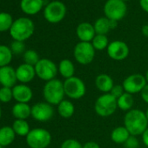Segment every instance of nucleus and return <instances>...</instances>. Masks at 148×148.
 I'll list each match as a JSON object with an SVG mask.
<instances>
[{"label": "nucleus", "mask_w": 148, "mask_h": 148, "mask_svg": "<svg viewBox=\"0 0 148 148\" xmlns=\"http://www.w3.org/2000/svg\"><path fill=\"white\" fill-rule=\"evenodd\" d=\"M34 67L36 76L45 82L56 79V76L58 72V69L56 64L49 58H40V60Z\"/></svg>", "instance_id": "9d476101"}, {"label": "nucleus", "mask_w": 148, "mask_h": 148, "mask_svg": "<svg viewBox=\"0 0 148 148\" xmlns=\"http://www.w3.org/2000/svg\"><path fill=\"white\" fill-rule=\"evenodd\" d=\"M58 72L60 73V75L64 78V79H70L74 76V73H75V66L74 64L67 58L62 59L58 66Z\"/></svg>", "instance_id": "aec40b11"}, {"label": "nucleus", "mask_w": 148, "mask_h": 148, "mask_svg": "<svg viewBox=\"0 0 148 148\" xmlns=\"http://www.w3.org/2000/svg\"><path fill=\"white\" fill-rule=\"evenodd\" d=\"M91 43L96 51H103L105 49H107L109 45V40L106 35L96 34Z\"/></svg>", "instance_id": "c85d7f7f"}, {"label": "nucleus", "mask_w": 148, "mask_h": 148, "mask_svg": "<svg viewBox=\"0 0 148 148\" xmlns=\"http://www.w3.org/2000/svg\"><path fill=\"white\" fill-rule=\"evenodd\" d=\"M130 136V132L124 125L117 126L111 132V139L112 142L120 145H124Z\"/></svg>", "instance_id": "4be33fe9"}, {"label": "nucleus", "mask_w": 148, "mask_h": 148, "mask_svg": "<svg viewBox=\"0 0 148 148\" xmlns=\"http://www.w3.org/2000/svg\"><path fill=\"white\" fill-rule=\"evenodd\" d=\"M12 112L16 119H26L32 116V107L26 103H17L13 106Z\"/></svg>", "instance_id": "412c9836"}, {"label": "nucleus", "mask_w": 148, "mask_h": 148, "mask_svg": "<svg viewBox=\"0 0 148 148\" xmlns=\"http://www.w3.org/2000/svg\"><path fill=\"white\" fill-rule=\"evenodd\" d=\"M141 138H142V141H143V144L148 147V127L147 129L143 132V134L141 135Z\"/></svg>", "instance_id": "58836bf2"}, {"label": "nucleus", "mask_w": 148, "mask_h": 148, "mask_svg": "<svg viewBox=\"0 0 148 148\" xmlns=\"http://www.w3.org/2000/svg\"><path fill=\"white\" fill-rule=\"evenodd\" d=\"M95 86L97 89L103 93H110L114 86V82L110 75L106 73H101L95 79Z\"/></svg>", "instance_id": "6ab92c4d"}, {"label": "nucleus", "mask_w": 148, "mask_h": 148, "mask_svg": "<svg viewBox=\"0 0 148 148\" xmlns=\"http://www.w3.org/2000/svg\"><path fill=\"white\" fill-rule=\"evenodd\" d=\"M13 99L12 88L4 87L0 88V101L2 103H9Z\"/></svg>", "instance_id": "2f4dec72"}, {"label": "nucleus", "mask_w": 148, "mask_h": 148, "mask_svg": "<svg viewBox=\"0 0 148 148\" xmlns=\"http://www.w3.org/2000/svg\"><path fill=\"white\" fill-rule=\"evenodd\" d=\"M66 15L65 5L55 0L50 2L44 9V17L45 20L51 24H58L61 22Z\"/></svg>", "instance_id": "6e6552de"}, {"label": "nucleus", "mask_w": 148, "mask_h": 148, "mask_svg": "<svg viewBox=\"0 0 148 148\" xmlns=\"http://www.w3.org/2000/svg\"><path fill=\"white\" fill-rule=\"evenodd\" d=\"M125 92L124 87H123L122 85H114L113 87H112V91L110 92V93H111L113 97H115L116 99H119V98L120 96H122Z\"/></svg>", "instance_id": "c9c22d12"}, {"label": "nucleus", "mask_w": 148, "mask_h": 148, "mask_svg": "<svg viewBox=\"0 0 148 148\" xmlns=\"http://www.w3.org/2000/svg\"><path fill=\"white\" fill-rule=\"evenodd\" d=\"M12 60V51L10 47L0 45V67L9 65Z\"/></svg>", "instance_id": "cd10ccee"}, {"label": "nucleus", "mask_w": 148, "mask_h": 148, "mask_svg": "<svg viewBox=\"0 0 148 148\" xmlns=\"http://www.w3.org/2000/svg\"><path fill=\"white\" fill-rule=\"evenodd\" d=\"M127 6L121 0H107L104 5L105 17L110 20L120 21L126 15Z\"/></svg>", "instance_id": "1a4fd4ad"}, {"label": "nucleus", "mask_w": 148, "mask_h": 148, "mask_svg": "<svg viewBox=\"0 0 148 148\" xmlns=\"http://www.w3.org/2000/svg\"><path fill=\"white\" fill-rule=\"evenodd\" d=\"M17 81L16 70L13 67L10 65L0 67V85L2 86L13 88L16 86Z\"/></svg>", "instance_id": "4468645a"}, {"label": "nucleus", "mask_w": 148, "mask_h": 148, "mask_svg": "<svg viewBox=\"0 0 148 148\" xmlns=\"http://www.w3.org/2000/svg\"><path fill=\"white\" fill-rule=\"evenodd\" d=\"M145 77L146 82H147V84H148V70H147V71H146V72H145Z\"/></svg>", "instance_id": "79ce46f5"}, {"label": "nucleus", "mask_w": 148, "mask_h": 148, "mask_svg": "<svg viewBox=\"0 0 148 148\" xmlns=\"http://www.w3.org/2000/svg\"><path fill=\"white\" fill-rule=\"evenodd\" d=\"M139 5L142 10L148 13V0H139Z\"/></svg>", "instance_id": "ea45409f"}, {"label": "nucleus", "mask_w": 148, "mask_h": 148, "mask_svg": "<svg viewBox=\"0 0 148 148\" xmlns=\"http://www.w3.org/2000/svg\"><path fill=\"white\" fill-rule=\"evenodd\" d=\"M58 112L64 119H70L75 112V106L71 100L64 99L58 105Z\"/></svg>", "instance_id": "b1692460"}, {"label": "nucleus", "mask_w": 148, "mask_h": 148, "mask_svg": "<svg viewBox=\"0 0 148 148\" xmlns=\"http://www.w3.org/2000/svg\"><path fill=\"white\" fill-rule=\"evenodd\" d=\"M124 145L125 148H138L139 145V142L136 136L131 135L126 140V142L124 144Z\"/></svg>", "instance_id": "f704fd0d"}, {"label": "nucleus", "mask_w": 148, "mask_h": 148, "mask_svg": "<svg viewBox=\"0 0 148 148\" xmlns=\"http://www.w3.org/2000/svg\"><path fill=\"white\" fill-rule=\"evenodd\" d=\"M54 115L53 106L47 102H38L32 107V117L38 122H47Z\"/></svg>", "instance_id": "f8f14e48"}, {"label": "nucleus", "mask_w": 148, "mask_h": 148, "mask_svg": "<svg viewBox=\"0 0 148 148\" xmlns=\"http://www.w3.org/2000/svg\"><path fill=\"white\" fill-rule=\"evenodd\" d=\"M95 52L96 50L91 42H79L74 47L73 56L79 64L87 65L93 61Z\"/></svg>", "instance_id": "0eeeda50"}, {"label": "nucleus", "mask_w": 148, "mask_h": 148, "mask_svg": "<svg viewBox=\"0 0 148 148\" xmlns=\"http://www.w3.org/2000/svg\"><path fill=\"white\" fill-rule=\"evenodd\" d=\"M11 50L14 54H22L25 51V45L24 42L14 40L11 45Z\"/></svg>", "instance_id": "72a5a7b5"}, {"label": "nucleus", "mask_w": 148, "mask_h": 148, "mask_svg": "<svg viewBox=\"0 0 148 148\" xmlns=\"http://www.w3.org/2000/svg\"><path fill=\"white\" fill-rule=\"evenodd\" d=\"M145 112V115H146V118H147V120H148V107H147V109H146V111Z\"/></svg>", "instance_id": "37998d69"}, {"label": "nucleus", "mask_w": 148, "mask_h": 148, "mask_svg": "<svg viewBox=\"0 0 148 148\" xmlns=\"http://www.w3.org/2000/svg\"><path fill=\"white\" fill-rule=\"evenodd\" d=\"M93 26H94L96 34H100V35H106L112 30L111 20L106 17L98 18L95 21Z\"/></svg>", "instance_id": "393cba45"}, {"label": "nucleus", "mask_w": 148, "mask_h": 148, "mask_svg": "<svg viewBox=\"0 0 148 148\" xmlns=\"http://www.w3.org/2000/svg\"><path fill=\"white\" fill-rule=\"evenodd\" d=\"M64 90L65 96L71 99H80L86 92V86L85 82L76 76L64 79Z\"/></svg>", "instance_id": "423d86ee"}, {"label": "nucleus", "mask_w": 148, "mask_h": 148, "mask_svg": "<svg viewBox=\"0 0 148 148\" xmlns=\"http://www.w3.org/2000/svg\"><path fill=\"white\" fill-rule=\"evenodd\" d=\"M141 32H142V34H143L145 37L148 38V25H145L142 26V28H141Z\"/></svg>", "instance_id": "a19ab883"}, {"label": "nucleus", "mask_w": 148, "mask_h": 148, "mask_svg": "<svg viewBox=\"0 0 148 148\" xmlns=\"http://www.w3.org/2000/svg\"><path fill=\"white\" fill-rule=\"evenodd\" d=\"M43 0H21L20 8L26 15H36L43 8Z\"/></svg>", "instance_id": "a211bd4d"}, {"label": "nucleus", "mask_w": 148, "mask_h": 148, "mask_svg": "<svg viewBox=\"0 0 148 148\" xmlns=\"http://www.w3.org/2000/svg\"><path fill=\"white\" fill-rule=\"evenodd\" d=\"M146 84L147 82L144 75L135 73L127 76L124 79L122 86L125 92L133 95V94L140 93L141 91L144 89V87L146 86Z\"/></svg>", "instance_id": "9b49d317"}, {"label": "nucleus", "mask_w": 148, "mask_h": 148, "mask_svg": "<svg viewBox=\"0 0 148 148\" xmlns=\"http://www.w3.org/2000/svg\"><path fill=\"white\" fill-rule=\"evenodd\" d=\"M16 133L12 126L5 125L0 128V145L3 147L10 145L15 139Z\"/></svg>", "instance_id": "5701e85b"}, {"label": "nucleus", "mask_w": 148, "mask_h": 148, "mask_svg": "<svg viewBox=\"0 0 148 148\" xmlns=\"http://www.w3.org/2000/svg\"><path fill=\"white\" fill-rule=\"evenodd\" d=\"M23 59H24L25 64H28L32 65V66H35L38 64V62L40 60L39 55L34 50L25 51V53L23 54Z\"/></svg>", "instance_id": "7c9ffc66"}, {"label": "nucleus", "mask_w": 148, "mask_h": 148, "mask_svg": "<svg viewBox=\"0 0 148 148\" xmlns=\"http://www.w3.org/2000/svg\"><path fill=\"white\" fill-rule=\"evenodd\" d=\"M117 104H118V108H119L122 111L128 112L132 109V106L134 105L133 96L130 93L125 92L122 96L117 99Z\"/></svg>", "instance_id": "a878e982"}, {"label": "nucleus", "mask_w": 148, "mask_h": 148, "mask_svg": "<svg viewBox=\"0 0 148 148\" xmlns=\"http://www.w3.org/2000/svg\"><path fill=\"white\" fill-rule=\"evenodd\" d=\"M60 148H83V145L75 138H67L61 144Z\"/></svg>", "instance_id": "473e14b6"}, {"label": "nucleus", "mask_w": 148, "mask_h": 148, "mask_svg": "<svg viewBox=\"0 0 148 148\" xmlns=\"http://www.w3.org/2000/svg\"><path fill=\"white\" fill-rule=\"evenodd\" d=\"M25 138L30 148H47L51 142L50 132L44 128H34L31 130Z\"/></svg>", "instance_id": "39448f33"}, {"label": "nucleus", "mask_w": 148, "mask_h": 148, "mask_svg": "<svg viewBox=\"0 0 148 148\" xmlns=\"http://www.w3.org/2000/svg\"><path fill=\"white\" fill-rule=\"evenodd\" d=\"M140 95H141V99H143V101L145 103L148 104V84H146V86L141 91Z\"/></svg>", "instance_id": "e433bc0d"}, {"label": "nucleus", "mask_w": 148, "mask_h": 148, "mask_svg": "<svg viewBox=\"0 0 148 148\" xmlns=\"http://www.w3.org/2000/svg\"><path fill=\"white\" fill-rule=\"evenodd\" d=\"M12 127L14 130L16 135L20 137H26L31 131L29 123L25 119H16L13 122Z\"/></svg>", "instance_id": "bb28decb"}, {"label": "nucleus", "mask_w": 148, "mask_h": 148, "mask_svg": "<svg viewBox=\"0 0 148 148\" xmlns=\"http://www.w3.org/2000/svg\"><path fill=\"white\" fill-rule=\"evenodd\" d=\"M0 148H4V147H3L2 145H0Z\"/></svg>", "instance_id": "49530a36"}, {"label": "nucleus", "mask_w": 148, "mask_h": 148, "mask_svg": "<svg viewBox=\"0 0 148 148\" xmlns=\"http://www.w3.org/2000/svg\"><path fill=\"white\" fill-rule=\"evenodd\" d=\"M124 126L131 135L139 136L148 127V120L145 112L139 109H132L125 114Z\"/></svg>", "instance_id": "f257e3e1"}, {"label": "nucleus", "mask_w": 148, "mask_h": 148, "mask_svg": "<svg viewBox=\"0 0 148 148\" xmlns=\"http://www.w3.org/2000/svg\"><path fill=\"white\" fill-rule=\"evenodd\" d=\"M34 31L35 25L33 21L28 18L22 17L13 22L10 29V35L14 40L25 42L33 35Z\"/></svg>", "instance_id": "f03ea898"}, {"label": "nucleus", "mask_w": 148, "mask_h": 148, "mask_svg": "<svg viewBox=\"0 0 148 148\" xmlns=\"http://www.w3.org/2000/svg\"><path fill=\"white\" fill-rule=\"evenodd\" d=\"M2 117V110H1V107H0V119Z\"/></svg>", "instance_id": "c03bdc74"}, {"label": "nucleus", "mask_w": 148, "mask_h": 148, "mask_svg": "<svg viewBox=\"0 0 148 148\" xmlns=\"http://www.w3.org/2000/svg\"><path fill=\"white\" fill-rule=\"evenodd\" d=\"M121 1H123V2H125H125L129 1V0H121Z\"/></svg>", "instance_id": "a18cd8bd"}, {"label": "nucleus", "mask_w": 148, "mask_h": 148, "mask_svg": "<svg viewBox=\"0 0 148 148\" xmlns=\"http://www.w3.org/2000/svg\"><path fill=\"white\" fill-rule=\"evenodd\" d=\"M107 54L110 58L115 61H122L125 59L130 52L129 47L126 43L121 40H114L109 43L106 49Z\"/></svg>", "instance_id": "ddd939ff"}, {"label": "nucleus", "mask_w": 148, "mask_h": 148, "mask_svg": "<svg viewBox=\"0 0 148 148\" xmlns=\"http://www.w3.org/2000/svg\"><path fill=\"white\" fill-rule=\"evenodd\" d=\"M12 16L8 12H0V32L10 31L13 24Z\"/></svg>", "instance_id": "c756f323"}, {"label": "nucleus", "mask_w": 148, "mask_h": 148, "mask_svg": "<svg viewBox=\"0 0 148 148\" xmlns=\"http://www.w3.org/2000/svg\"><path fill=\"white\" fill-rule=\"evenodd\" d=\"M83 148H100L99 145L95 141H87L83 145Z\"/></svg>", "instance_id": "4c0bfd02"}, {"label": "nucleus", "mask_w": 148, "mask_h": 148, "mask_svg": "<svg viewBox=\"0 0 148 148\" xmlns=\"http://www.w3.org/2000/svg\"><path fill=\"white\" fill-rule=\"evenodd\" d=\"M16 75L18 81H19L21 84L30 83L36 76L35 67L24 63L16 69Z\"/></svg>", "instance_id": "dca6fc26"}, {"label": "nucleus", "mask_w": 148, "mask_h": 148, "mask_svg": "<svg viewBox=\"0 0 148 148\" xmlns=\"http://www.w3.org/2000/svg\"><path fill=\"white\" fill-rule=\"evenodd\" d=\"M12 93H13V99L17 101V103L28 104L33 97V92L32 88L26 86L25 84L16 85L12 88Z\"/></svg>", "instance_id": "2eb2a0df"}, {"label": "nucleus", "mask_w": 148, "mask_h": 148, "mask_svg": "<svg viewBox=\"0 0 148 148\" xmlns=\"http://www.w3.org/2000/svg\"><path fill=\"white\" fill-rule=\"evenodd\" d=\"M118 109L117 99L111 93H103L95 101V112L100 117H109Z\"/></svg>", "instance_id": "20e7f679"}, {"label": "nucleus", "mask_w": 148, "mask_h": 148, "mask_svg": "<svg viewBox=\"0 0 148 148\" xmlns=\"http://www.w3.org/2000/svg\"><path fill=\"white\" fill-rule=\"evenodd\" d=\"M43 96L45 102L51 106H58L64 99V82L58 79L46 82L43 88Z\"/></svg>", "instance_id": "7ed1b4c3"}, {"label": "nucleus", "mask_w": 148, "mask_h": 148, "mask_svg": "<svg viewBox=\"0 0 148 148\" xmlns=\"http://www.w3.org/2000/svg\"><path fill=\"white\" fill-rule=\"evenodd\" d=\"M76 34L80 42H92L96 36L93 25L88 22L80 23L76 28Z\"/></svg>", "instance_id": "f3484780"}]
</instances>
